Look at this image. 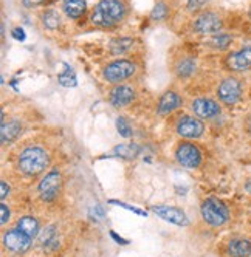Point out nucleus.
Here are the masks:
<instances>
[{
  "instance_id": "nucleus-38",
  "label": "nucleus",
  "mask_w": 251,
  "mask_h": 257,
  "mask_svg": "<svg viewBox=\"0 0 251 257\" xmlns=\"http://www.w3.org/2000/svg\"><path fill=\"white\" fill-rule=\"evenodd\" d=\"M248 128H249V132H251V118H249V121H248Z\"/></svg>"
},
{
  "instance_id": "nucleus-8",
  "label": "nucleus",
  "mask_w": 251,
  "mask_h": 257,
  "mask_svg": "<svg viewBox=\"0 0 251 257\" xmlns=\"http://www.w3.org/2000/svg\"><path fill=\"white\" fill-rule=\"evenodd\" d=\"M175 158L177 161L185 168H199L202 163V152L192 143H182L178 144L175 151Z\"/></svg>"
},
{
  "instance_id": "nucleus-10",
  "label": "nucleus",
  "mask_w": 251,
  "mask_h": 257,
  "mask_svg": "<svg viewBox=\"0 0 251 257\" xmlns=\"http://www.w3.org/2000/svg\"><path fill=\"white\" fill-rule=\"evenodd\" d=\"M151 211L158 215L161 220H165L168 223L177 225V226H186L189 223V220L186 217V214L175 206H165V205H158V206H152Z\"/></svg>"
},
{
  "instance_id": "nucleus-3",
  "label": "nucleus",
  "mask_w": 251,
  "mask_h": 257,
  "mask_svg": "<svg viewBox=\"0 0 251 257\" xmlns=\"http://www.w3.org/2000/svg\"><path fill=\"white\" fill-rule=\"evenodd\" d=\"M202 217L211 226H222L228 222L229 211L219 198H206L202 203Z\"/></svg>"
},
{
  "instance_id": "nucleus-26",
  "label": "nucleus",
  "mask_w": 251,
  "mask_h": 257,
  "mask_svg": "<svg viewBox=\"0 0 251 257\" xmlns=\"http://www.w3.org/2000/svg\"><path fill=\"white\" fill-rule=\"evenodd\" d=\"M231 41H232V38L229 34H216L209 41V45L216 50H225L231 45Z\"/></svg>"
},
{
  "instance_id": "nucleus-7",
  "label": "nucleus",
  "mask_w": 251,
  "mask_h": 257,
  "mask_svg": "<svg viewBox=\"0 0 251 257\" xmlns=\"http://www.w3.org/2000/svg\"><path fill=\"white\" fill-rule=\"evenodd\" d=\"M219 99L226 105H234L242 98V84L236 78H226L217 88Z\"/></svg>"
},
{
  "instance_id": "nucleus-6",
  "label": "nucleus",
  "mask_w": 251,
  "mask_h": 257,
  "mask_svg": "<svg viewBox=\"0 0 251 257\" xmlns=\"http://www.w3.org/2000/svg\"><path fill=\"white\" fill-rule=\"evenodd\" d=\"M33 238L28 237L25 232H22L19 228H13L4 234V246L14 252V254H24L31 248Z\"/></svg>"
},
{
  "instance_id": "nucleus-19",
  "label": "nucleus",
  "mask_w": 251,
  "mask_h": 257,
  "mask_svg": "<svg viewBox=\"0 0 251 257\" xmlns=\"http://www.w3.org/2000/svg\"><path fill=\"white\" fill-rule=\"evenodd\" d=\"M62 8L68 17H71V19H78V17H81L85 13L87 4H85V0H64Z\"/></svg>"
},
{
  "instance_id": "nucleus-39",
  "label": "nucleus",
  "mask_w": 251,
  "mask_h": 257,
  "mask_svg": "<svg viewBox=\"0 0 251 257\" xmlns=\"http://www.w3.org/2000/svg\"><path fill=\"white\" fill-rule=\"evenodd\" d=\"M249 16H251V8H249Z\"/></svg>"
},
{
  "instance_id": "nucleus-32",
  "label": "nucleus",
  "mask_w": 251,
  "mask_h": 257,
  "mask_svg": "<svg viewBox=\"0 0 251 257\" xmlns=\"http://www.w3.org/2000/svg\"><path fill=\"white\" fill-rule=\"evenodd\" d=\"M11 34H13V38L16 39V41H25V38H27V36H25V31L22 30V28H14L13 31H11Z\"/></svg>"
},
{
  "instance_id": "nucleus-20",
  "label": "nucleus",
  "mask_w": 251,
  "mask_h": 257,
  "mask_svg": "<svg viewBox=\"0 0 251 257\" xmlns=\"http://www.w3.org/2000/svg\"><path fill=\"white\" fill-rule=\"evenodd\" d=\"M39 243L42 245L44 249L47 251H53L59 246V242H58V231L55 226H48L42 231L41 237H39Z\"/></svg>"
},
{
  "instance_id": "nucleus-35",
  "label": "nucleus",
  "mask_w": 251,
  "mask_h": 257,
  "mask_svg": "<svg viewBox=\"0 0 251 257\" xmlns=\"http://www.w3.org/2000/svg\"><path fill=\"white\" fill-rule=\"evenodd\" d=\"M0 189H2V192H0V197H2V200H5L7 195H8V192H10V186L7 185V181L0 183Z\"/></svg>"
},
{
  "instance_id": "nucleus-11",
  "label": "nucleus",
  "mask_w": 251,
  "mask_h": 257,
  "mask_svg": "<svg viewBox=\"0 0 251 257\" xmlns=\"http://www.w3.org/2000/svg\"><path fill=\"white\" fill-rule=\"evenodd\" d=\"M177 134L183 137V138H199L205 132V125L200 121V118H194V116H183L178 119L177 125Z\"/></svg>"
},
{
  "instance_id": "nucleus-4",
  "label": "nucleus",
  "mask_w": 251,
  "mask_h": 257,
  "mask_svg": "<svg viewBox=\"0 0 251 257\" xmlns=\"http://www.w3.org/2000/svg\"><path fill=\"white\" fill-rule=\"evenodd\" d=\"M135 64L131 61H126V59H118L112 64H109L104 71H102V76L107 82H112V84H119L126 79H129L134 76L135 73Z\"/></svg>"
},
{
  "instance_id": "nucleus-14",
  "label": "nucleus",
  "mask_w": 251,
  "mask_h": 257,
  "mask_svg": "<svg viewBox=\"0 0 251 257\" xmlns=\"http://www.w3.org/2000/svg\"><path fill=\"white\" fill-rule=\"evenodd\" d=\"M135 99V90L129 85H116L110 91V104L116 108L128 107Z\"/></svg>"
},
{
  "instance_id": "nucleus-18",
  "label": "nucleus",
  "mask_w": 251,
  "mask_h": 257,
  "mask_svg": "<svg viewBox=\"0 0 251 257\" xmlns=\"http://www.w3.org/2000/svg\"><path fill=\"white\" fill-rule=\"evenodd\" d=\"M22 125L19 121H8V122H2V128H0V140H2V144L11 143L13 140L17 138V135L21 134Z\"/></svg>"
},
{
  "instance_id": "nucleus-13",
  "label": "nucleus",
  "mask_w": 251,
  "mask_h": 257,
  "mask_svg": "<svg viewBox=\"0 0 251 257\" xmlns=\"http://www.w3.org/2000/svg\"><path fill=\"white\" fill-rule=\"evenodd\" d=\"M226 65L232 71L251 70V45H246L239 51L231 53L226 58Z\"/></svg>"
},
{
  "instance_id": "nucleus-1",
  "label": "nucleus",
  "mask_w": 251,
  "mask_h": 257,
  "mask_svg": "<svg viewBox=\"0 0 251 257\" xmlns=\"http://www.w3.org/2000/svg\"><path fill=\"white\" fill-rule=\"evenodd\" d=\"M126 4L122 0H101L92 13V22L96 27L109 28L119 24L126 17Z\"/></svg>"
},
{
  "instance_id": "nucleus-21",
  "label": "nucleus",
  "mask_w": 251,
  "mask_h": 257,
  "mask_svg": "<svg viewBox=\"0 0 251 257\" xmlns=\"http://www.w3.org/2000/svg\"><path fill=\"white\" fill-rule=\"evenodd\" d=\"M140 151H141L140 146L132 144V143H129V144H119V146H116V148L113 149V155L115 157H121L124 160H132V158H135L140 154Z\"/></svg>"
},
{
  "instance_id": "nucleus-34",
  "label": "nucleus",
  "mask_w": 251,
  "mask_h": 257,
  "mask_svg": "<svg viewBox=\"0 0 251 257\" xmlns=\"http://www.w3.org/2000/svg\"><path fill=\"white\" fill-rule=\"evenodd\" d=\"M110 237L113 238V240H115L116 243H119V245H129V242L126 240V238H122L121 235H118L115 231H110Z\"/></svg>"
},
{
  "instance_id": "nucleus-17",
  "label": "nucleus",
  "mask_w": 251,
  "mask_h": 257,
  "mask_svg": "<svg viewBox=\"0 0 251 257\" xmlns=\"http://www.w3.org/2000/svg\"><path fill=\"white\" fill-rule=\"evenodd\" d=\"M16 226L19 228L22 232H25L28 237H31L33 240H34L36 237H38L39 229H41L39 222H38V220H36L34 217H31V215H24V217H21L19 220H17Z\"/></svg>"
},
{
  "instance_id": "nucleus-29",
  "label": "nucleus",
  "mask_w": 251,
  "mask_h": 257,
  "mask_svg": "<svg viewBox=\"0 0 251 257\" xmlns=\"http://www.w3.org/2000/svg\"><path fill=\"white\" fill-rule=\"evenodd\" d=\"M109 203H110V205L121 206V208L128 209V211H132L134 214H137V215H140V217H148L146 211H143V209H140V208H135V206H131V205H128V203H124V201H119V200H109Z\"/></svg>"
},
{
  "instance_id": "nucleus-37",
  "label": "nucleus",
  "mask_w": 251,
  "mask_h": 257,
  "mask_svg": "<svg viewBox=\"0 0 251 257\" xmlns=\"http://www.w3.org/2000/svg\"><path fill=\"white\" fill-rule=\"evenodd\" d=\"M245 189H246V192H249V194H251V178L245 183Z\"/></svg>"
},
{
  "instance_id": "nucleus-12",
  "label": "nucleus",
  "mask_w": 251,
  "mask_h": 257,
  "mask_svg": "<svg viewBox=\"0 0 251 257\" xmlns=\"http://www.w3.org/2000/svg\"><path fill=\"white\" fill-rule=\"evenodd\" d=\"M192 112L197 118L200 119H212L220 115L222 108H220V104L216 102L214 99H209V98H199L195 99L191 105Z\"/></svg>"
},
{
  "instance_id": "nucleus-22",
  "label": "nucleus",
  "mask_w": 251,
  "mask_h": 257,
  "mask_svg": "<svg viewBox=\"0 0 251 257\" xmlns=\"http://www.w3.org/2000/svg\"><path fill=\"white\" fill-rule=\"evenodd\" d=\"M195 67H197V64L191 58H186V59L180 61V62H178V65H177V76L178 78H189V76H192L194 71H195Z\"/></svg>"
},
{
  "instance_id": "nucleus-28",
  "label": "nucleus",
  "mask_w": 251,
  "mask_h": 257,
  "mask_svg": "<svg viewBox=\"0 0 251 257\" xmlns=\"http://www.w3.org/2000/svg\"><path fill=\"white\" fill-rule=\"evenodd\" d=\"M116 131H118V134H119L121 137H124V138H131V137H132V127H131V124L128 122V119L122 118V116H119V118L116 119Z\"/></svg>"
},
{
  "instance_id": "nucleus-2",
  "label": "nucleus",
  "mask_w": 251,
  "mask_h": 257,
  "mask_svg": "<svg viewBox=\"0 0 251 257\" xmlns=\"http://www.w3.org/2000/svg\"><path fill=\"white\" fill-rule=\"evenodd\" d=\"M50 163V157L45 152V149L38 148V146H30V148L24 149L17 160V166H19L21 172L25 175H38L45 171V168Z\"/></svg>"
},
{
  "instance_id": "nucleus-36",
  "label": "nucleus",
  "mask_w": 251,
  "mask_h": 257,
  "mask_svg": "<svg viewBox=\"0 0 251 257\" xmlns=\"http://www.w3.org/2000/svg\"><path fill=\"white\" fill-rule=\"evenodd\" d=\"M45 0H24V5L25 7H38V5H41V4H44Z\"/></svg>"
},
{
  "instance_id": "nucleus-16",
  "label": "nucleus",
  "mask_w": 251,
  "mask_h": 257,
  "mask_svg": "<svg viewBox=\"0 0 251 257\" xmlns=\"http://www.w3.org/2000/svg\"><path fill=\"white\" fill-rule=\"evenodd\" d=\"M228 254L231 257H248L251 254V242L246 238H232L228 243Z\"/></svg>"
},
{
  "instance_id": "nucleus-33",
  "label": "nucleus",
  "mask_w": 251,
  "mask_h": 257,
  "mask_svg": "<svg viewBox=\"0 0 251 257\" xmlns=\"http://www.w3.org/2000/svg\"><path fill=\"white\" fill-rule=\"evenodd\" d=\"M0 211H2V220H0V223L5 225L10 220V209H8V206L5 203H2V205H0Z\"/></svg>"
},
{
  "instance_id": "nucleus-31",
  "label": "nucleus",
  "mask_w": 251,
  "mask_h": 257,
  "mask_svg": "<svg viewBox=\"0 0 251 257\" xmlns=\"http://www.w3.org/2000/svg\"><path fill=\"white\" fill-rule=\"evenodd\" d=\"M208 2V0H188V10L189 11H199L200 8H203V5Z\"/></svg>"
},
{
  "instance_id": "nucleus-15",
  "label": "nucleus",
  "mask_w": 251,
  "mask_h": 257,
  "mask_svg": "<svg viewBox=\"0 0 251 257\" xmlns=\"http://www.w3.org/2000/svg\"><path fill=\"white\" fill-rule=\"evenodd\" d=\"M182 104H183V99L180 95H177L175 91H165L158 101L157 113L161 116L169 115V113L175 112L178 107H182Z\"/></svg>"
},
{
  "instance_id": "nucleus-25",
  "label": "nucleus",
  "mask_w": 251,
  "mask_h": 257,
  "mask_svg": "<svg viewBox=\"0 0 251 257\" xmlns=\"http://www.w3.org/2000/svg\"><path fill=\"white\" fill-rule=\"evenodd\" d=\"M134 41L131 38H119V39H115L112 41L110 44V51L112 54H115V56H118V54H122L128 51L131 47H132Z\"/></svg>"
},
{
  "instance_id": "nucleus-23",
  "label": "nucleus",
  "mask_w": 251,
  "mask_h": 257,
  "mask_svg": "<svg viewBox=\"0 0 251 257\" xmlns=\"http://www.w3.org/2000/svg\"><path fill=\"white\" fill-rule=\"evenodd\" d=\"M58 81H59L61 85L68 87V88L70 87H76V84H78V79H76V75H75L73 68H70L68 65H65L64 71L58 75Z\"/></svg>"
},
{
  "instance_id": "nucleus-30",
  "label": "nucleus",
  "mask_w": 251,
  "mask_h": 257,
  "mask_svg": "<svg viewBox=\"0 0 251 257\" xmlns=\"http://www.w3.org/2000/svg\"><path fill=\"white\" fill-rule=\"evenodd\" d=\"M88 215H90V218L93 220H102L104 218V208L101 205H95L90 211H88Z\"/></svg>"
},
{
  "instance_id": "nucleus-9",
  "label": "nucleus",
  "mask_w": 251,
  "mask_h": 257,
  "mask_svg": "<svg viewBox=\"0 0 251 257\" xmlns=\"http://www.w3.org/2000/svg\"><path fill=\"white\" fill-rule=\"evenodd\" d=\"M222 27H223V22L220 19V16L212 11H206L200 14L194 22L195 31H199L202 34H217L222 30Z\"/></svg>"
},
{
  "instance_id": "nucleus-24",
  "label": "nucleus",
  "mask_w": 251,
  "mask_h": 257,
  "mask_svg": "<svg viewBox=\"0 0 251 257\" xmlns=\"http://www.w3.org/2000/svg\"><path fill=\"white\" fill-rule=\"evenodd\" d=\"M42 22H44L45 28H48V30H56L61 25V16L55 10H48L42 16Z\"/></svg>"
},
{
  "instance_id": "nucleus-27",
  "label": "nucleus",
  "mask_w": 251,
  "mask_h": 257,
  "mask_svg": "<svg viewBox=\"0 0 251 257\" xmlns=\"http://www.w3.org/2000/svg\"><path fill=\"white\" fill-rule=\"evenodd\" d=\"M168 14H169V8H168V5L165 2L155 4V7L151 11V17L154 21H163L168 17Z\"/></svg>"
},
{
  "instance_id": "nucleus-5",
  "label": "nucleus",
  "mask_w": 251,
  "mask_h": 257,
  "mask_svg": "<svg viewBox=\"0 0 251 257\" xmlns=\"http://www.w3.org/2000/svg\"><path fill=\"white\" fill-rule=\"evenodd\" d=\"M61 186H62V178H61V174L58 171H51L48 172L39 183L38 186V192H39V197L50 203V201H55L61 192Z\"/></svg>"
}]
</instances>
